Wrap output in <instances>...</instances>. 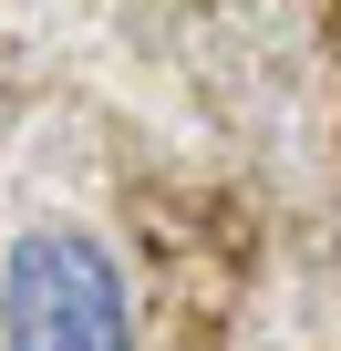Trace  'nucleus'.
I'll list each match as a JSON object with an SVG mask.
<instances>
[{
    "label": "nucleus",
    "mask_w": 341,
    "mask_h": 351,
    "mask_svg": "<svg viewBox=\"0 0 341 351\" xmlns=\"http://www.w3.org/2000/svg\"><path fill=\"white\" fill-rule=\"evenodd\" d=\"M0 351H134V289L93 228H21L0 258Z\"/></svg>",
    "instance_id": "nucleus-1"
}]
</instances>
